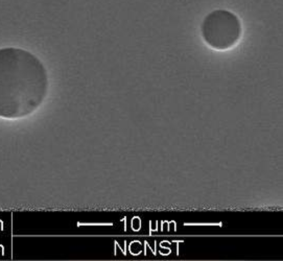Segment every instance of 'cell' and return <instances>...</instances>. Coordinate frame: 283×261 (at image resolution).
Listing matches in <instances>:
<instances>
[{
	"mask_svg": "<svg viewBox=\"0 0 283 261\" xmlns=\"http://www.w3.org/2000/svg\"><path fill=\"white\" fill-rule=\"evenodd\" d=\"M202 38L215 50H228L235 46L242 34L241 22L228 10H214L206 15L201 24Z\"/></svg>",
	"mask_w": 283,
	"mask_h": 261,
	"instance_id": "6da1fadb",
	"label": "cell"
}]
</instances>
